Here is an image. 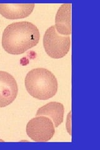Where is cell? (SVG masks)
Returning <instances> with one entry per match:
<instances>
[{
	"label": "cell",
	"instance_id": "6da1fadb",
	"mask_svg": "<svg viewBox=\"0 0 100 150\" xmlns=\"http://www.w3.org/2000/svg\"><path fill=\"white\" fill-rule=\"evenodd\" d=\"M40 33L32 23H13L4 29L2 35V46L6 52L20 55L38 44Z\"/></svg>",
	"mask_w": 100,
	"mask_h": 150
},
{
	"label": "cell",
	"instance_id": "7a4b0ae2",
	"mask_svg": "<svg viewBox=\"0 0 100 150\" xmlns=\"http://www.w3.org/2000/svg\"><path fill=\"white\" fill-rule=\"evenodd\" d=\"M25 85L28 93L40 100L53 98L58 88L55 75L43 68L33 69L28 72L25 77Z\"/></svg>",
	"mask_w": 100,
	"mask_h": 150
},
{
	"label": "cell",
	"instance_id": "3957f363",
	"mask_svg": "<svg viewBox=\"0 0 100 150\" xmlns=\"http://www.w3.org/2000/svg\"><path fill=\"white\" fill-rule=\"evenodd\" d=\"M45 52L50 57L60 59L68 53L71 47L70 36L61 35L56 31L55 26L48 28L43 40Z\"/></svg>",
	"mask_w": 100,
	"mask_h": 150
},
{
	"label": "cell",
	"instance_id": "277c9868",
	"mask_svg": "<svg viewBox=\"0 0 100 150\" xmlns=\"http://www.w3.org/2000/svg\"><path fill=\"white\" fill-rule=\"evenodd\" d=\"M28 137L36 142H46L50 141L55 133V126L52 120L45 116H36L26 125Z\"/></svg>",
	"mask_w": 100,
	"mask_h": 150
},
{
	"label": "cell",
	"instance_id": "5b68a950",
	"mask_svg": "<svg viewBox=\"0 0 100 150\" xmlns=\"http://www.w3.org/2000/svg\"><path fill=\"white\" fill-rule=\"evenodd\" d=\"M18 93L15 78L8 72L0 71V108L11 105L16 98Z\"/></svg>",
	"mask_w": 100,
	"mask_h": 150
},
{
	"label": "cell",
	"instance_id": "8992f818",
	"mask_svg": "<svg viewBox=\"0 0 100 150\" xmlns=\"http://www.w3.org/2000/svg\"><path fill=\"white\" fill-rule=\"evenodd\" d=\"M35 6V4L0 3V14L8 20L25 18L31 15Z\"/></svg>",
	"mask_w": 100,
	"mask_h": 150
},
{
	"label": "cell",
	"instance_id": "52a82bcc",
	"mask_svg": "<svg viewBox=\"0 0 100 150\" xmlns=\"http://www.w3.org/2000/svg\"><path fill=\"white\" fill-rule=\"evenodd\" d=\"M55 29L61 35L71 34V4H63L60 7L55 18Z\"/></svg>",
	"mask_w": 100,
	"mask_h": 150
},
{
	"label": "cell",
	"instance_id": "ba28073f",
	"mask_svg": "<svg viewBox=\"0 0 100 150\" xmlns=\"http://www.w3.org/2000/svg\"><path fill=\"white\" fill-rule=\"evenodd\" d=\"M65 108L63 105L59 102H50L40 108L37 111L36 116H45L51 119L55 127L63 123L64 120Z\"/></svg>",
	"mask_w": 100,
	"mask_h": 150
}]
</instances>
